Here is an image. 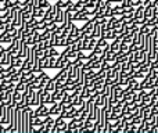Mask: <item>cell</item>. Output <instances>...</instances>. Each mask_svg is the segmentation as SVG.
Wrapping results in <instances>:
<instances>
[{
	"mask_svg": "<svg viewBox=\"0 0 158 133\" xmlns=\"http://www.w3.org/2000/svg\"><path fill=\"white\" fill-rule=\"evenodd\" d=\"M119 81V71L115 69V68H111V69L107 71V76H106V85H115Z\"/></svg>",
	"mask_w": 158,
	"mask_h": 133,
	"instance_id": "cell-1",
	"label": "cell"
},
{
	"mask_svg": "<svg viewBox=\"0 0 158 133\" xmlns=\"http://www.w3.org/2000/svg\"><path fill=\"white\" fill-rule=\"evenodd\" d=\"M19 46H21V39H19V36H15V38L13 39V42H11V43L8 44V47H7V52L13 53V54L15 56L17 53H18Z\"/></svg>",
	"mask_w": 158,
	"mask_h": 133,
	"instance_id": "cell-2",
	"label": "cell"
},
{
	"mask_svg": "<svg viewBox=\"0 0 158 133\" xmlns=\"http://www.w3.org/2000/svg\"><path fill=\"white\" fill-rule=\"evenodd\" d=\"M35 114H36V117H42V118L47 117V115L50 114L47 104H40V106H38L35 108Z\"/></svg>",
	"mask_w": 158,
	"mask_h": 133,
	"instance_id": "cell-3",
	"label": "cell"
},
{
	"mask_svg": "<svg viewBox=\"0 0 158 133\" xmlns=\"http://www.w3.org/2000/svg\"><path fill=\"white\" fill-rule=\"evenodd\" d=\"M75 115H77V107L75 106H71L69 108L61 111V117L65 119H72V118H75Z\"/></svg>",
	"mask_w": 158,
	"mask_h": 133,
	"instance_id": "cell-4",
	"label": "cell"
},
{
	"mask_svg": "<svg viewBox=\"0 0 158 133\" xmlns=\"http://www.w3.org/2000/svg\"><path fill=\"white\" fill-rule=\"evenodd\" d=\"M93 28H94V21H93V19H89V21L85 22L83 27L81 28V32H83L85 35H90V36H92Z\"/></svg>",
	"mask_w": 158,
	"mask_h": 133,
	"instance_id": "cell-5",
	"label": "cell"
},
{
	"mask_svg": "<svg viewBox=\"0 0 158 133\" xmlns=\"http://www.w3.org/2000/svg\"><path fill=\"white\" fill-rule=\"evenodd\" d=\"M40 104H43V103H42V97H40V89H38V90H35V93L31 97V107H38Z\"/></svg>",
	"mask_w": 158,
	"mask_h": 133,
	"instance_id": "cell-6",
	"label": "cell"
},
{
	"mask_svg": "<svg viewBox=\"0 0 158 133\" xmlns=\"http://www.w3.org/2000/svg\"><path fill=\"white\" fill-rule=\"evenodd\" d=\"M14 36L11 35L10 32H7V31H2V33H0V42H2L3 44H10L11 42H13Z\"/></svg>",
	"mask_w": 158,
	"mask_h": 133,
	"instance_id": "cell-7",
	"label": "cell"
},
{
	"mask_svg": "<svg viewBox=\"0 0 158 133\" xmlns=\"http://www.w3.org/2000/svg\"><path fill=\"white\" fill-rule=\"evenodd\" d=\"M49 111H50V115H53L54 118L58 117V115H61V111H63V108H61L60 101H58V103L52 104V107L49 108Z\"/></svg>",
	"mask_w": 158,
	"mask_h": 133,
	"instance_id": "cell-8",
	"label": "cell"
},
{
	"mask_svg": "<svg viewBox=\"0 0 158 133\" xmlns=\"http://www.w3.org/2000/svg\"><path fill=\"white\" fill-rule=\"evenodd\" d=\"M108 46H110V42L107 40V39H104V38H100V39H97L96 47H94L93 50H98V52H103V50L107 49Z\"/></svg>",
	"mask_w": 158,
	"mask_h": 133,
	"instance_id": "cell-9",
	"label": "cell"
},
{
	"mask_svg": "<svg viewBox=\"0 0 158 133\" xmlns=\"http://www.w3.org/2000/svg\"><path fill=\"white\" fill-rule=\"evenodd\" d=\"M144 10H146V7H144L143 4L135 8V19H137L140 24H142L143 18H144Z\"/></svg>",
	"mask_w": 158,
	"mask_h": 133,
	"instance_id": "cell-10",
	"label": "cell"
},
{
	"mask_svg": "<svg viewBox=\"0 0 158 133\" xmlns=\"http://www.w3.org/2000/svg\"><path fill=\"white\" fill-rule=\"evenodd\" d=\"M17 107H18L19 110H24V108H27V107H31V98L27 97V96L22 93V97H21V100L17 103Z\"/></svg>",
	"mask_w": 158,
	"mask_h": 133,
	"instance_id": "cell-11",
	"label": "cell"
},
{
	"mask_svg": "<svg viewBox=\"0 0 158 133\" xmlns=\"http://www.w3.org/2000/svg\"><path fill=\"white\" fill-rule=\"evenodd\" d=\"M13 92L14 90H6V94L2 100V103L4 104V106H11V104H13Z\"/></svg>",
	"mask_w": 158,
	"mask_h": 133,
	"instance_id": "cell-12",
	"label": "cell"
},
{
	"mask_svg": "<svg viewBox=\"0 0 158 133\" xmlns=\"http://www.w3.org/2000/svg\"><path fill=\"white\" fill-rule=\"evenodd\" d=\"M64 10L65 8H61L57 6V11H56V15H54V22H57V24H63L64 21Z\"/></svg>",
	"mask_w": 158,
	"mask_h": 133,
	"instance_id": "cell-13",
	"label": "cell"
},
{
	"mask_svg": "<svg viewBox=\"0 0 158 133\" xmlns=\"http://www.w3.org/2000/svg\"><path fill=\"white\" fill-rule=\"evenodd\" d=\"M121 43H122V39L121 38H115L114 40H111V43H110V49L112 50V52H119L121 49Z\"/></svg>",
	"mask_w": 158,
	"mask_h": 133,
	"instance_id": "cell-14",
	"label": "cell"
},
{
	"mask_svg": "<svg viewBox=\"0 0 158 133\" xmlns=\"http://www.w3.org/2000/svg\"><path fill=\"white\" fill-rule=\"evenodd\" d=\"M101 33H103V31H101L100 22H94V28H93L92 36H93V38H96V39H100L101 38Z\"/></svg>",
	"mask_w": 158,
	"mask_h": 133,
	"instance_id": "cell-15",
	"label": "cell"
},
{
	"mask_svg": "<svg viewBox=\"0 0 158 133\" xmlns=\"http://www.w3.org/2000/svg\"><path fill=\"white\" fill-rule=\"evenodd\" d=\"M107 98H108V96L107 94H100L94 100V104L96 106H98V107H101V108H104V107H106V103H107Z\"/></svg>",
	"mask_w": 158,
	"mask_h": 133,
	"instance_id": "cell-16",
	"label": "cell"
},
{
	"mask_svg": "<svg viewBox=\"0 0 158 133\" xmlns=\"http://www.w3.org/2000/svg\"><path fill=\"white\" fill-rule=\"evenodd\" d=\"M128 58H129V53H123V52H117V60L118 63L123 64V63H128Z\"/></svg>",
	"mask_w": 158,
	"mask_h": 133,
	"instance_id": "cell-17",
	"label": "cell"
},
{
	"mask_svg": "<svg viewBox=\"0 0 158 133\" xmlns=\"http://www.w3.org/2000/svg\"><path fill=\"white\" fill-rule=\"evenodd\" d=\"M139 104H140V107H146V106H153V100H151V96L148 94H146V96H143V98L139 101Z\"/></svg>",
	"mask_w": 158,
	"mask_h": 133,
	"instance_id": "cell-18",
	"label": "cell"
},
{
	"mask_svg": "<svg viewBox=\"0 0 158 133\" xmlns=\"http://www.w3.org/2000/svg\"><path fill=\"white\" fill-rule=\"evenodd\" d=\"M13 53H10V52H6V54H4V58L2 60V64H3V67H7V65H11V61H13Z\"/></svg>",
	"mask_w": 158,
	"mask_h": 133,
	"instance_id": "cell-19",
	"label": "cell"
},
{
	"mask_svg": "<svg viewBox=\"0 0 158 133\" xmlns=\"http://www.w3.org/2000/svg\"><path fill=\"white\" fill-rule=\"evenodd\" d=\"M24 60L25 58H22V57H19V56H13V61H11V65H14V67H17V68H21L22 67V64H24Z\"/></svg>",
	"mask_w": 158,
	"mask_h": 133,
	"instance_id": "cell-20",
	"label": "cell"
},
{
	"mask_svg": "<svg viewBox=\"0 0 158 133\" xmlns=\"http://www.w3.org/2000/svg\"><path fill=\"white\" fill-rule=\"evenodd\" d=\"M44 14H46V10H44L43 7H38V8H35V10H33L32 15L35 17V18L40 19V18H43V17H44Z\"/></svg>",
	"mask_w": 158,
	"mask_h": 133,
	"instance_id": "cell-21",
	"label": "cell"
},
{
	"mask_svg": "<svg viewBox=\"0 0 158 133\" xmlns=\"http://www.w3.org/2000/svg\"><path fill=\"white\" fill-rule=\"evenodd\" d=\"M21 97H22V92H19V90H15V89H14V92H13V104H11V106L15 107L17 103L21 100Z\"/></svg>",
	"mask_w": 158,
	"mask_h": 133,
	"instance_id": "cell-22",
	"label": "cell"
},
{
	"mask_svg": "<svg viewBox=\"0 0 158 133\" xmlns=\"http://www.w3.org/2000/svg\"><path fill=\"white\" fill-rule=\"evenodd\" d=\"M79 33H81V28H78L77 25H72L71 28V32H69L68 36H71V38H75V39H79Z\"/></svg>",
	"mask_w": 158,
	"mask_h": 133,
	"instance_id": "cell-23",
	"label": "cell"
},
{
	"mask_svg": "<svg viewBox=\"0 0 158 133\" xmlns=\"http://www.w3.org/2000/svg\"><path fill=\"white\" fill-rule=\"evenodd\" d=\"M46 29V21H44L43 18H40L38 22H36L35 25V31H39V32H42V31Z\"/></svg>",
	"mask_w": 158,
	"mask_h": 133,
	"instance_id": "cell-24",
	"label": "cell"
},
{
	"mask_svg": "<svg viewBox=\"0 0 158 133\" xmlns=\"http://www.w3.org/2000/svg\"><path fill=\"white\" fill-rule=\"evenodd\" d=\"M123 10H125V8H123L122 6L117 4V6H114V7H112V14H114V15H117V17H121L123 14Z\"/></svg>",
	"mask_w": 158,
	"mask_h": 133,
	"instance_id": "cell-25",
	"label": "cell"
},
{
	"mask_svg": "<svg viewBox=\"0 0 158 133\" xmlns=\"http://www.w3.org/2000/svg\"><path fill=\"white\" fill-rule=\"evenodd\" d=\"M44 89L49 90V92H53L56 89V78H50L49 82L46 83V86H44Z\"/></svg>",
	"mask_w": 158,
	"mask_h": 133,
	"instance_id": "cell-26",
	"label": "cell"
},
{
	"mask_svg": "<svg viewBox=\"0 0 158 133\" xmlns=\"http://www.w3.org/2000/svg\"><path fill=\"white\" fill-rule=\"evenodd\" d=\"M39 63H40L42 69H49V57L47 56H43V57L39 58Z\"/></svg>",
	"mask_w": 158,
	"mask_h": 133,
	"instance_id": "cell-27",
	"label": "cell"
},
{
	"mask_svg": "<svg viewBox=\"0 0 158 133\" xmlns=\"http://www.w3.org/2000/svg\"><path fill=\"white\" fill-rule=\"evenodd\" d=\"M38 76H39V79H40L42 85H43V86H46V83L49 82V79H50V76L47 75V73L44 72V71H42L40 73H38Z\"/></svg>",
	"mask_w": 158,
	"mask_h": 133,
	"instance_id": "cell-28",
	"label": "cell"
},
{
	"mask_svg": "<svg viewBox=\"0 0 158 133\" xmlns=\"http://www.w3.org/2000/svg\"><path fill=\"white\" fill-rule=\"evenodd\" d=\"M27 89H28V83H25L24 81H19L18 83H15V90H19V92L24 93Z\"/></svg>",
	"mask_w": 158,
	"mask_h": 133,
	"instance_id": "cell-29",
	"label": "cell"
},
{
	"mask_svg": "<svg viewBox=\"0 0 158 133\" xmlns=\"http://www.w3.org/2000/svg\"><path fill=\"white\" fill-rule=\"evenodd\" d=\"M82 44H83V43H82V39H78L75 43L71 44L72 52H79V50H82ZM82 52H83V50H82Z\"/></svg>",
	"mask_w": 158,
	"mask_h": 133,
	"instance_id": "cell-30",
	"label": "cell"
},
{
	"mask_svg": "<svg viewBox=\"0 0 158 133\" xmlns=\"http://www.w3.org/2000/svg\"><path fill=\"white\" fill-rule=\"evenodd\" d=\"M21 79H22V73H21V72H19V69H18V71H17V72H15V73H14V75H11L10 81H11V82H13V83H18V82H19V81H21Z\"/></svg>",
	"mask_w": 158,
	"mask_h": 133,
	"instance_id": "cell-31",
	"label": "cell"
},
{
	"mask_svg": "<svg viewBox=\"0 0 158 133\" xmlns=\"http://www.w3.org/2000/svg\"><path fill=\"white\" fill-rule=\"evenodd\" d=\"M151 17H154V7L153 6H148V7H146L144 10V18H151Z\"/></svg>",
	"mask_w": 158,
	"mask_h": 133,
	"instance_id": "cell-32",
	"label": "cell"
},
{
	"mask_svg": "<svg viewBox=\"0 0 158 133\" xmlns=\"http://www.w3.org/2000/svg\"><path fill=\"white\" fill-rule=\"evenodd\" d=\"M33 126L35 128H39V126H42V125H44V118H42V117H35V119H33Z\"/></svg>",
	"mask_w": 158,
	"mask_h": 133,
	"instance_id": "cell-33",
	"label": "cell"
},
{
	"mask_svg": "<svg viewBox=\"0 0 158 133\" xmlns=\"http://www.w3.org/2000/svg\"><path fill=\"white\" fill-rule=\"evenodd\" d=\"M56 4H57L58 7H61V8H67L69 4H71V2H69V0H57Z\"/></svg>",
	"mask_w": 158,
	"mask_h": 133,
	"instance_id": "cell-34",
	"label": "cell"
},
{
	"mask_svg": "<svg viewBox=\"0 0 158 133\" xmlns=\"http://www.w3.org/2000/svg\"><path fill=\"white\" fill-rule=\"evenodd\" d=\"M50 35H52V32L50 31H42L40 32V40H49L50 39Z\"/></svg>",
	"mask_w": 158,
	"mask_h": 133,
	"instance_id": "cell-35",
	"label": "cell"
},
{
	"mask_svg": "<svg viewBox=\"0 0 158 133\" xmlns=\"http://www.w3.org/2000/svg\"><path fill=\"white\" fill-rule=\"evenodd\" d=\"M57 57H49V69H56Z\"/></svg>",
	"mask_w": 158,
	"mask_h": 133,
	"instance_id": "cell-36",
	"label": "cell"
},
{
	"mask_svg": "<svg viewBox=\"0 0 158 133\" xmlns=\"http://www.w3.org/2000/svg\"><path fill=\"white\" fill-rule=\"evenodd\" d=\"M140 32L142 33H144V35H148V33H150V31H151V28L148 27V25H146V24H142L140 25Z\"/></svg>",
	"mask_w": 158,
	"mask_h": 133,
	"instance_id": "cell-37",
	"label": "cell"
},
{
	"mask_svg": "<svg viewBox=\"0 0 158 133\" xmlns=\"http://www.w3.org/2000/svg\"><path fill=\"white\" fill-rule=\"evenodd\" d=\"M121 28H122V22L119 21V18H118L117 21L112 22V29L114 31H121Z\"/></svg>",
	"mask_w": 158,
	"mask_h": 133,
	"instance_id": "cell-38",
	"label": "cell"
},
{
	"mask_svg": "<svg viewBox=\"0 0 158 133\" xmlns=\"http://www.w3.org/2000/svg\"><path fill=\"white\" fill-rule=\"evenodd\" d=\"M132 76H133V78H136V79H143L146 76V73H143L142 71H135V72L132 73Z\"/></svg>",
	"mask_w": 158,
	"mask_h": 133,
	"instance_id": "cell-39",
	"label": "cell"
},
{
	"mask_svg": "<svg viewBox=\"0 0 158 133\" xmlns=\"http://www.w3.org/2000/svg\"><path fill=\"white\" fill-rule=\"evenodd\" d=\"M129 44H131V43H125V42H122V43H121V49H119V52L129 53Z\"/></svg>",
	"mask_w": 158,
	"mask_h": 133,
	"instance_id": "cell-40",
	"label": "cell"
},
{
	"mask_svg": "<svg viewBox=\"0 0 158 133\" xmlns=\"http://www.w3.org/2000/svg\"><path fill=\"white\" fill-rule=\"evenodd\" d=\"M119 4L122 6L123 8H128V7H131V6H132V0H122Z\"/></svg>",
	"mask_w": 158,
	"mask_h": 133,
	"instance_id": "cell-41",
	"label": "cell"
},
{
	"mask_svg": "<svg viewBox=\"0 0 158 133\" xmlns=\"http://www.w3.org/2000/svg\"><path fill=\"white\" fill-rule=\"evenodd\" d=\"M4 29H6V21H4V17L0 15V32H2V31H4Z\"/></svg>",
	"mask_w": 158,
	"mask_h": 133,
	"instance_id": "cell-42",
	"label": "cell"
},
{
	"mask_svg": "<svg viewBox=\"0 0 158 133\" xmlns=\"http://www.w3.org/2000/svg\"><path fill=\"white\" fill-rule=\"evenodd\" d=\"M151 3H153V0H143V6H144V7H148V6H153Z\"/></svg>",
	"mask_w": 158,
	"mask_h": 133,
	"instance_id": "cell-43",
	"label": "cell"
},
{
	"mask_svg": "<svg viewBox=\"0 0 158 133\" xmlns=\"http://www.w3.org/2000/svg\"><path fill=\"white\" fill-rule=\"evenodd\" d=\"M4 132H6V125L0 122V133H4Z\"/></svg>",
	"mask_w": 158,
	"mask_h": 133,
	"instance_id": "cell-44",
	"label": "cell"
},
{
	"mask_svg": "<svg viewBox=\"0 0 158 133\" xmlns=\"http://www.w3.org/2000/svg\"><path fill=\"white\" fill-rule=\"evenodd\" d=\"M69 2H71V3H77L78 0H69Z\"/></svg>",
	"mask_w": 158,
	"mask_h": 133,
	"instance_id": "cell-45",
	"label": "cell"
},
{
	"mask_svg": "<svg viewBox=\"0 0 158 133\" xmlns=\"http://www.w3.org/2000/svg\"><path fill=\"white\" fill-rule=\"evenodd\" d=\"M3 67V64H2V60H0V68H2Z\"/></svg>",
	"mask_w": 158,
	"mask_h": 133,
	"instance_id": "cell-46",
	"label": "cell"
}]
</instances>
